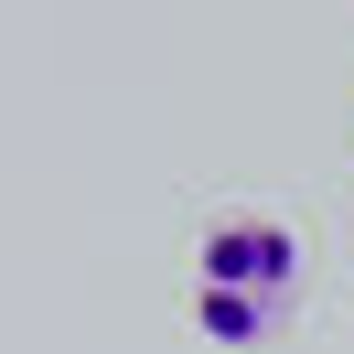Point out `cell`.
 <instances>
[{
	"label": "cell",
	"mask_w": 354,
	"mask_h": 354,
	"mask_svg": "<svg viewBox=\"0 0 354 354\" xmlns=\"http://www.w3.org/2000/svg\"><path fill=\"white\" fill-rule=\"evenodd\" d=\"M301 290V236L279 215H215L194 247V311L215 344H258L279 322V301Z\"/></svg>",
	"instance_id": "cell-1"
}]
</instances>
